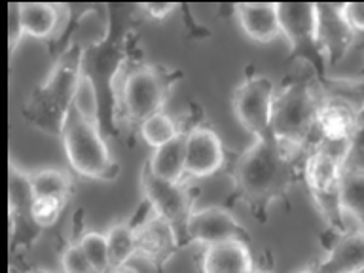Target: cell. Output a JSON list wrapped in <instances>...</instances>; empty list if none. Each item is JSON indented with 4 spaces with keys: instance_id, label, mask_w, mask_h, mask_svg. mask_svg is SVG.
Returning a JSON list of instances; mask_svg holds the SVG:
<instances>
[{
    "instance_id": "17",
    "label": "cell",
    "mask_w": 364,
    "mask_h": 273,
    "mask_svg": "<svg viewBox=\"0 0 364 273\" xmlns=\"http://www.w3.org/2000/svg\"><path fill=\"white\" fill-rule=\"evenodd\" d=\"M336 199L341 215L355 218L364 232V169H343Z\"/></svg>"
},
{
    "instance_id": "8",
    "label": "cell",
    "mask_w": 364,
    "mask_h": 273,
    "mask_svg": "<svg viewBox=\"0 0 364 273\" xmlns=\"http://www.w3.org/2000/svg\"><path fill=\"white\" fill-rule=\"evenodd\" d=\"M141 182L142 190L152 205L154 215L161 216L171 224L186 220L190 216V196L181 182L161 181L158 176H154L148 167L142 169Z\"/></svg>"
},
{
    "instance_id": "33",
    "label": "cell",
    "mask_w": 364,
    "mask_h": 273,
    "mask_svg": "<svg viewBox=\"0 0 364 273\" xmlns=\"http://www.w3.org/2000/svg\"><path fill=\"white\" fill-rule=\"evenodd\" d=\"M34 273H50V272H34Z\"/></svg>"
},
{
    "instance_id": "11",
    "label": "cell",
    "mask_w": 364,
    "mask_h": 273,
    "mask_svg": "<svg viewBox=\"0 0 364 273\" xmlns=\"http://www.w3.org/2000/svg\"><path fill=\"white\" fill-rule=\"evenodd\" d=\"M343 159L340 154L332 152L328 148L318 146L307 156L304 164V176H306L307 186L317 196V199L326 201L334 198L338 192L341 173H343Z\"/></svg>"
},
{
    "instance_id": "4",
    "label": "cell",
    "mask_w": 364,
    "mask_h": 273,
    "mask_svg": "<svg viewBox=\"0 0 364 273\" xmlns=\"http://www.w3.org/2000/svg\"><path fill=\"white\" fill-rule=\"evenodd\" d=\"M275 90L273 84L264 76L249 78L241 84L233 95V112L237 116L239 124L252 135L267 136L269 124H272V108Z\"/></svg>"
},
{
    "instance_id": "6",
    "label": "cell",
    "mask_w": 364,
    "mask_h": 273,
    "mask_svg": "<svg viewBox=\"0 0 364 273\" xmlns=\"http://www.w3.org/2000/svg\"><path fill=\"white\" fill-rule=\"evenodd\" d=\"M313 127L323 136L324 148L346 158V154L338 152V148L343 146L347 150V144L358 129V114L351 102L343 99H324L318 101Z\"/></svg>"
},
{
    "instance_id": "28",
    "label": "cell",
    "mask_w": 364,
    "mask_h": 273,
    "mask_svg": "<svg viewBox=\"0 0 364 273\" xmlns=\"http://www.w3.org/2000/svg\"><path fill=\"white\" fill-rule=\"evenodd\" d=\"M142 10L146 11L148 16L154 19H164V17L171 16L173 11L178 8V4H171V2H150V4H142Z\"/></svg>"
},
{
    "instance_id": "18",
    "label": "cell",
    "mask_w": 364,
    "mask_h": 273,
    "mask_svg": "<svg viewBox=\"0 0 364 273\" xmlns=\"http://www.w3.org/2000/svg\"><path fill=\"white\" fill-rule=\"evenodd\" d=\"M19 23H21L23 34H28L33 38H46L50 36L57 27V6L46 4V2H21L17 4Z\"/></svg>"
},
{
    "instance_id": "30",
    "label": "cell",
    "mask_w": 364,
    "mask_h": 273,
    "mask_svg": "<svg viewBox=\"0 0 364 273\" xmlns=\"http://www.w3.org/2000/svg\"><path fill=\"white\" fill-rule=\"evenodd\" d=\"M107 273H139V272H136L135 267H131V266H127V264H125V266L110 267V269H108Z\"/></svg>"
},
{
    "instance_id": "14",
    "label": "cell",
    "mask_w": 364,
    "mask_h": 273,
    "mask_svg": "<svg viewBox=\"0 0 364 273\" xmlns=\"http://www.w3.org/2000/svg\"><path fill=\"white\" fill-rule=\"evenodd\" d=\"M252 256L241 239L207 247L203 256V273H249Z\"/></svg>"
},
{
    "instance_id": "5",
    "label": "cell",
    "mask_w": 364,
    "mask_h": 273,
    "mask_svg": "<svg viewBox=\"0 0 364 273\" xmlns=\"http://www.w3.org/2000/svg\"><path fill=\"white\" fill-rule=\"evenodd\" d=\"M165 101V84L154 68L139 67L127 74L122 85V105L131 119L142 122L161 112Z\"/></svg>"
},
{
    "instance_id": "12",
    "label": "cell",
    "mask_w": 364,
    "mask_h": 273,
    "mask_svg": "<svg viewBox=\"0 0 364 273\" xmlns=\"http://www.w3.org/2000/svg\"><path fill=\"white\" fill-rule=\"evenodd\" d=\"M277 19L281 34L290 44H315L318 38V4L279 2Z\"/></svg>"
},
{
    "instance_id": "26",
    "label": "cell",
    "mask_w": 364,
    "mask_h": 273,
    "mask_svg": "<svg viewBox=\"0 0 364 273\" xmlns=\"http://www.w3.org/2000/svg\"><path fill=\"white\" fill-rule=\"evenodd\" d=\"M61 267L65 273H95L78 243L70 245L61 255Z\"/></svg>"
},
{
    "instance_id": "22",
    "label": "cell",
    "mask_w": 364,
    "mask_h": 273,
    "mask_svg": "<svg viewBox=\"0 0 364 273\" xmlns=\"http://www.w3.org/2000/svg\"><path fill=\"white\" fill-rule=\"evenodd\" d=\"M105 237H107L108 245L110 267L125 266L133 256H136L135 228H131L129 224H125V222L114 224Z\"/></svg>"
},
{
    "instance_id": "23",
    "label": "cell",
    "mask_w": 364,
    "mask_h": 273,
    "mask_svg": "<svg viewBox=\"0 0 364 273\" xmlns=\"http://www.w3.org/2000/svg\"><path fill=\"white\" fill-rule=\"evenodd\" d=\"M181 131L176 129V124L173 118H169L167 114L156 112L150 118L142 119L141 122V135L142 139L150 144L152 148L164 146L165 142H169L171 139H175Z\"/></svg>"
},
{
    "instance_id": "1",
    "label": "cell",
    "mask_w": 364,
    "mask_h": 273,
    "mask_svg": "<svg viewBox=\"0 0 364 273\" xmlns=\"http://www.w3.org/2000/svg\"><path fill=\"white\" fill-rule=\"evenodd\" d=\"M235 181L245 198L255 203L277 198L290 181V164L283 146L272 135L258 136L237 161Z\"/></svg>"
},
{
    "instance_id": "2",
    "label": "cell",
    "mask_w": 364,
    "mask_h": 273,
    "mask_svg": "<svg viewBox=\"0 0 364 273\" xmlns=\"http://www.w3.org/2000/svg\"><path fill=\"white\" fill-rule=\"evenodd\" d=\"M318 101L306 84H290L273 97L269 133L281 146H301L313 129Z\"/></svg>"
},
{
    "instance_id": "16",
    "label": "cell",
    "mask_w": 364,
    "mask_h": 273,
    "mask_svg": "<svg viewBox=\"0 0 364 273\" xmlns=\"http://www.w3.org/2000/svg\"><path fill=\"white\" fill-rule=\"evenodd\" d=\"M184 156H186V133H178L164 146L154 148L148 161V171L154 176L167 182H181L184 175Z\"/></svg>"
},
{
    "instance_id": "21",
    "label": "cell",
    "mask_w": 364,
    "mask_h": 273,
    "mask_svg": "<svg viewBox=\"0 0 364 273\" xmlns=\"http://www.w3.org/2000/svg\"><path fill=\"white\" fill-rule=\"evenodd\" d=\"M28 192L33 198H65L70 192V176L59 169H40L28 176Z\"/></svg>"
},
{
    "instance_id": "34",
    "label": "cell",
    "mask_w": 364,
    "mask_h": 273,
    "mask_svg": "<svg viewBox=\"0 0 364 273\" xmlns=\"http://www.w3.org/2000/svg\"><path fill=\"white\" fill-rule=\"evenodd\" d=\"M358 273H364V267H363V269H360V272H358Z\"/></svg>"
},
{
    "instance_id": "15",
    "label": "cell",
    "mask_w": 364,
    "mask_h": 273,
    "mask_svg": "<svg viewBox=\"0 0 364 273\" xmlns=\"http://www.w3.org/2000/svg\"><path fill=\"white\" fill-rule=\"evenodd\" d=\"M363 267L364 232H351L338 239L315 273H358Z\"/></svg>"
},
{
    "instance_id": "7",
    "label": "cell",
    "mask_w": 364,
    "mask_h": 273,
    "mask_svg": "<svg viewBox=\"0 0 364 273\" xmlns=\"http://www.w3.org/2000/svg\"><path fill=\"white\" fill-rule=\"evenodd\" d=\"M186 232L190 239L205 247L239 239L243 233L237 218L224 207H205L193 210L186 218Z\"/></svg>"
},
{
    "instance_id": "10",
    "label": "cell",
    "mask_w": 364,
    "mask_h": 273,
    "mask_svg": "<svg viewBox=\"0 0 364 273\" xmlns=\"http://www.w3.org/2000/svg\"><path fill=\"white\" fill-rule=\"evenodd\" d=\"M136 256L154 266H161L176 250V235L173 224L161 216L152 215L135 228Z\"/></svg>"
},
{
    "instance_id": "3",
    "label": "cell",
    "mask_w": 364,
    "mask_h": 273,
    "mask_svg": "<svg viewBox=\"0 0 364 273\" xmlns=\"http://www.w3.org/2000/svg\"><path fill=\"white\" fill-rule=\"evenodd\" d=\"M63 144L68 164L87 178H108L114 169L112 158L99 129H93L68 108L63 124Z\"/></svg>"
},
{
    "instance_id": "32",
    "label": "cell",
    "mask_w": 364,
    "mask_h": 273,
    "mask_svg": "<svg viewBox=\"0 0 364 273\" xmlns=\"http://www.w3.org/2000/svg\"><path fill=\"white\" fill-rule=\"evenodd\" d=\"M249 273H264V272H256V269H250Z\"/></svg>"
},
{
    "instance_id": "13",
    "label": "cell",
    "mask_w": 364,
    "mask_h": 273,
    "mask_svg": "<svg viewBox=\"0 0 364 273\" xmlns=\"http://www.w3.org/2000/svg\"><path fill=\"white\" fill-rule=\"evenodd\" d=\"M239 25L249 38L272 42L281 34L277 19V2H247L235 6Z\"/></svg>"
},
{
    "instance_id": "25",
    "label": "cell",
    "mask_w": 364,
    "mask_h": 273,
    "mask_svg": "<svg viewBox=\"0 0 364 273\" xmlns=\"http://www.w3.org/2000/svg\"><path fill=\"white\" fill-rule=\"evenodd\" d=\"M67 199L65 198H33L31 199V216L40 228H50L61 216Z\"/></svg>"
},
{
    "instance_id": "19",
    "label": "cell",
    "mask_w": 364,
    "mask_h": 273,
    "mask_svg": "<svg viewBox=\"0 0 364 273\" xmlns=\"http://www.w3.org/2000/svg\"><path fill=\"white\" fill-rule=\"evenodd\" d=\"M332 14H324L323 6H318V38L317 42H324V46L330 51H334V55L343 48H347L351 40V31L347 27L343 19L340 17L338 6H330Z\"/></svg>"
},
{
    "instance_id": "27",
    "label": "cell",
    "mask_w": 364,
    "mask_h": 273,
    "mask_svg": "<svg viewBox=\"0 0 364 273\" xmlns=\"http://www.w3.org/2000/svg\"><path fill=\"white\" fill-rule=\"evenodd\" d=\"M340 17L343 19L349 31L364 33V2H347L338 6Z\"/></svg>"
},
{
    "instance_id": "9",
    "label": "cell",
    "mask_w": 364,
    "mask_h": 273,
    "mask_svg": "<svg viewBox=\"0 0 364 273\" xmlns=\"http://www.w3.org/2000/svg\"><path fill=\"white\" fill-rule=\"evenodd\" d=\"M224 165V148L215 131L196 127L186 133L184 173L192 176H209Z\"/></svg>"
},
{
    "instance_id": "29",
    "label": "cell",
    "mask_w": 364,
    "mask_h": 273,
    "mask_svg": "<svg viewBox=\"0 0 364 273\" xmlns=\"http://www.w3.org/2000/svg\"><path fill=\"white\" fill-rule=\"evenodd\" d=\"M23 36L21 23H19V14H17V4H10V50H16L19 40Z\"/></svg>"
},
{
    "instance_id": "31",
    "label": "cell",
    "mask_w": 364,
    "mask_h": 273,
    "mask_svg": "<svg viewBox=\"0 0 364 273\" xmlns=\"http://www.w3.org/2000/svg\"><path fill=\"white\" fill-rule=\"evenodd\" d=\"M298 273H315V269H304V272H298Z\"/></svg>"
},
{
    "instance_id": "20",
    "label": "cell",
    "mask_w": 364,
    "mask_h": 273,
    "mask_svg": "<svg viewBox=\"0 0 364 273\" xmlns=\"http://www.w3.org/2000/svg\"><path fill=\"white\" fill-rule=\"evenodd\" d=\"M73 110L90 127L99 129V97L93 80L87 74H80L74 82Z\"/></svg>"
},
{
    "instance_id": "24",
    "label": "cell",
    "mask_w": 364,
    "mask_h": 273,
    "mask_svg": "<svg viewBox=\"0 0 364 273\" xmlns=\"http://www.w3.org/2000/svg\"><path fill=\"white\" fill-rule=\"evenodd\" d=\"M80 249L95 269V273H107L110 269V260H108V245L107 237L99 232H87L82 235L78 241Z\"/></svg>"
}]
</instances>
